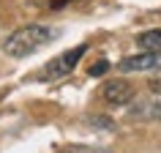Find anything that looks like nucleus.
<instances>
[{"mask_svg":"<svg viewBox=\"0 0 161 153\" xmlns=\"http://www.w3.org/2000/svg\"><path fill=\"white\" fill-rule=\"evenodd\" d=\"M49 41H52V30L47 25H25L6 38L3 49L11 58H27V55H33L36 49H41Z\"/></svg>","mask_w":161,"mask_h":153,"instance_id":"obj_1","label":"nucleus"},{"mask_svg":"<svg viewBox=\"0 0 161 153\" xmlns=\"http://www.w3.org/2000/svg\"><path fill=\"white\" fill-rule=\"evenodd\" d=\"M85 52H87V44H76L74 49H66L63 55L52 58L49 63L38 71V79H41V82H55V79L68 76V74L76 68V63H79V58H82Z\"/></svg>","mask_w":161,"mask_h":153,"instance_id":"obj_2","label":"nucleus"},{"mask_svg":"<svg viewBox=\"0 0 161 153\" xmlns=\"http://www.w3.org/2000/svg\"><path fill=\"white\" fill-rule=\"evenodd\" d=\"M101 96H104V101L115 104V107H123V104H128L134 99V88H131V82H126V79H109V82L104 85Z\"/></svg>","mask_w":161,"mask_h":153,"instance_id":"obj_3","label":"nucleus"},{"mask_svg":"<svg viewBox=\"0 0 161 153\" xmlns=\"http://www.w3.org/2000/svg\"><path fill=\"white\" fill-rule=\"evenodd\" d=\"M161 66V55L158 52H139V55H131V58H123L118 63L120 71H153V68Z\"/></svg>","mask_w":161,"mask_h":153,"instance_id":"obj_4","label":"nucleus"},{"mask_svg":"<svg viewBox=\"0 0 161 153\" xmlns=\"http://www.w3.org/2000/svg\"><path fill=\"white\" fill-rule=\"evenodd\" d=\"M136 47H139L142 52H158V55H161V27L139 33V36H136Z\"/></svg>","mask_w":161,"mask_h":153,"instance_id":"obj_5","label":"nucleus"},{"mask_svg":"<svg viewBox=\"0 0 161 153\" xmlns=\"http://www.w3.org/2000/svg\"><path fill=\"white\" fill-rule=\"evenodd\" d=\"M60 153H109V150H101V148H85V145H68V148H63Z\"/></svg>","mask_w":161,"mask_h":153,"instance_id":"obj_6","label":"nucleus"},{"mask_svg":"<svg viewBox=\"0 0 161 153\" xmlns=\"http://www.w3.org/2000/svg\"><path fill=\"white\" fill-rule=\"evenodd\" d=\"M107 68H109V63H107V60H101V63H96V66H90V74H93V76H98V74H104Z\"/></svg>","mask_w":161,"mask_h":153,"instance_id":"obj_7","label":"nucleus"}]
</instances>
